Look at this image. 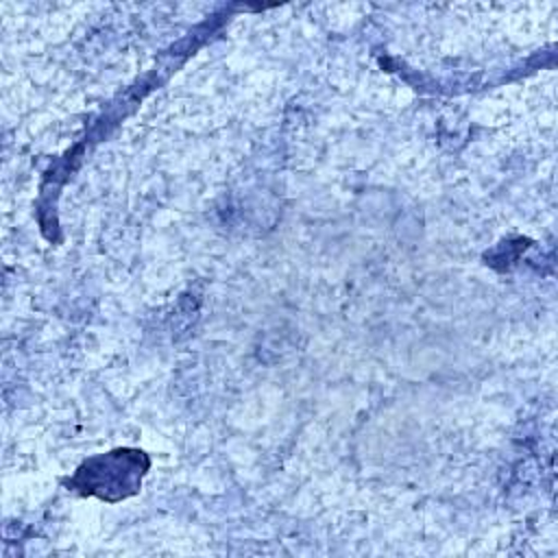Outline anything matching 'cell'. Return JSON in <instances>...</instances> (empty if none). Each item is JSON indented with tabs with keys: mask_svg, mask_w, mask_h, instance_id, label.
<instances>
[{
	"mask_svg": "<svg viewBox=\"0 0 558 558\" xmlns=\"http://www.w3.org/2000/svg\"><path fill=\"white\" fill-rule=\"evenodd\" d=\"M146 466L148 460L142 451L116 449L111 453L89 458L70 484L85 495L116 501L137 490Z\"/></svg>",
	"mask_w": 558,
	"mask_h": 558,
	"instance_id": "obj_1",
	"label": "cell"
}]
</instances>
